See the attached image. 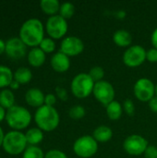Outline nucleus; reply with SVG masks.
I'll return each instance as SVG.
<instances>
[{"instance_id": "1", "label": "nucleus", "mask_w": 157, "mask_h": 158, "mask_svg": "<svg viewBox=\"0 0 157 158\" xmlns=\"http://www.w3.org/2000/svg\"><path fill=\"white\" fill-rule=\"evenodd\" d=\"M19 38L27 46L37 47L44 38L43 22L36 18L25 20L19 29Z\"/></svg>"}, {"instance_id": "2", "label": "nucleus", "mask_w": 157, "mask_h": 158, "mask_svg": "<svg viewBox=\"0 0 157 158\" xmlns=\"http://www.w3.org/2000/svg\"><path fill=\"white\" fill-rule=\"evenodd\" d=\"M34 120L38 128L42 131H52L58 127L60 116L58 111L54 106L43 105L35 111Z\"/></svg>"}, {"instance_id": "3", "label": "nucleus", "mask_w": 157, "mask_h": 158, "mask_svg": "<svg viewBox=\"0 0 157 158\" xmlns=\"http://www.w3.org/2000/svg\"><path fill=\"white\" fill-rule=\"evenodd\" d=\"M5 118L10 128L15 131H19L30 125L31 121V114L26 107L14 105L6 109Z\"/></svg>"}, {"instance_id": "4", "label": "nucleus", "mask_w": 157, "mask_h": 158, "mask_svg": "<svg viewBox=\"0 0 157 158\" xmlns=\"http://www.w3.org/2000/svg\"><path fill=\"white\" fill-rule=\"evenodd\" d=\"M94 84L95 82L88 73H79L71 81V93L75 97L79 99L87 98L88 96H90L91 94H93Z\"/></svg>"}, {"instance_id": "5", "label": "nucleus", "mask_w": 157, "mask_h": 158, "mask_svg": "<svg viewBox=\"0 0 157 158\" xmlns=\"http://www.w3.org/2000/svg\"><path fill=\"white\" fill-rule=\"evenodd\" d=\"M27 140L25 133L19 131H10L5 134L2 147L10 155H19L27 147Z\"/></svg>"}, {"instance_id": "6", "label": "nucleus", "mask_w": 157, "mask_h": 158, "mask_svg": "<svg viewBox=\"0 0 157 158\" xmlns=\"http://www.w3.org/2000/svg\"><path fill=\"white\" fill-rule=\"evenodd\" d=\"M73 151L80 158H90L97 153L98 143L93 136L83 135L74 142Z\"/></svg>"}, {"instance_id": "7", "label": "nucleus", "mask_w": 157, "mask_h": 158, "mask_svg": "<svg viewBox=\"0 0 157 158\" xmlns=\"http://www.w3.org/2000/svg\"><path fill=\"white\" fill-rule=\"evenodd\" d=\"M67 19L58 15L50 16L45 23V30L52 39H60L64 37L68 31Z\"/></svg>"}, {"instance_id": "8", "label": "nucleus", "mask_w": 157, "mask_h": 158, "mask_svg": "<svg viewBox=\"0 0 157 158\" xmlns=\"http://www.w3.org/2000/svg\"><path fill=\"white\" fill-rule=\"evenodd\" d=\"M133 93L142 102H149L155 96V84L148 78H140L134 84Z\"/></svg>"}, {"instance_id": "9", "label": "nucleus", "mask_w": 157, "mask_h": 158, "mask_svg": "<svg viewBox=\"0 0 157 158\" xmlns=\"http://www.w3.org/2000/svg\"><path fill=\"white\" fill-rule=\"evenodd\" d=\"M93 94L98 102L106 106L115 100L116 92L114 86L109 81L103 80L95 82Z\"/></svg>"}, {"instance_id": "10", "label": "nucleus", "mask_w": 157, "mask_h": 158, "mask_svg": "<svg viewBox=\"0 0 157 158\" xmlns=\"http://www.w3.org/2000/svg\"><path fill=\"white\" fill-rule=\"evenodd\" d=\"M123 62L130 68L141 66L146 60V50L139 44H133L126 49L123 54Z\"/></svg>"}, {"instance_id": "11", "label": "nucleus", "mask_w": 157, "mask_h": 158, "mask_svg": "<svg viewBox=\"0 0 157 158\" xmlns=\"http://www.w3.org/2000/svg\"><path fill=\"white\" fill-rule=\"evenodd\" d=\"M148 146V141L139 134L130 135L123 142L124 150L130 156H141L144 154Z\"/></svg>"}, {"instance_id": "12", "label": "nucleus", "mask_w": 157, "mask_h": 158, "mask_svg": "<svg viewBox=\"0 0 157 158\" xmlns=\"http://www.w3.org/2000/svg\"><path fill=\"white\" fill-rule=\"evenodd\" d=\"M84 50V43L82 40L77 36H67L60 44V49L62 53L68 56H76L81 54Z\"/></svg>"}, {"instance_id": "13", "label": "nucleus", "mask_w": 157, "mask_h": 158, "mask_svg": "<svg viewBox=\"0 0 157 158\" xmlns=\"http://www.w3.org/2000/svg\"><path fill=\"white\" fill-rule=\"evenodd\" d=\"M26 48L27 45L19 37H11L6 42V53L13 59L23 57L26 55Z\"/></svg>"}, {"instance_id": "14", "label": "nucleus", "mask_w": 157, "mask_h": 158, "mask_svg": "<svg viewBox=\"0 0 157 158\" xmlns=\"http://www.w3.org/2000/svg\"><path fill=\"white\" fill-rule=\"evenodd\" d=\"M50 64L52 69L56 72H65L70 68V59L69 56H68L61 51H58L52 56L50 59Z\"/></svg>"}, {"instance_id": "15", "label": "nucleus", "mask_w": 157, "mask_h": 158, "mask_svg": "<svg viewBox=\"0 0 157 158\" xmlns=\"http://www.w3.org/2000/svg\"><path fill=\"white\" fill-rule=\"evenodd\" d=\"M44 97L45 95L39 88L33 87L30 88L25 94V101L28 105L33 107H41L44 105Z\"/></svg>"}, {"instance_id": "16", "label": "nucleus", "mask_w": 157, "mask_h": 158, "mask_svg": "<svg viewBox=\"0 0 157 158\" xmlns=\"http://www.w3.org/2000/svg\"><path fill=\"white\" fill-rule=\"evenodd\" d=\"M114 43L119 47H130L132 44V35L131 33L124 29L118 30L113 34Z\"/></svg>"}, {"instance_id": "17", "label": "nucleus", "mask_w": 157, "mask_h": 158, "mask_svg": "<svg viewBox=\"0 0 157 158\" xmlns=\"http://www.w3.org/2000/svg\"><path fill=\"white\" fill-rule=\"evenodd\" d=\"M45 53L40 47H32L28 53V62L32 67H41L45 61Z\"/></svg>"}, {"instance_id": "18", "label": "nucleus", "mask_w": 157, "mask_h": 158, "mask_svg": "<svg viewBox=\"0 0 157 158\" xmlns=\"http://www.w3.org/2000/svg\"><path fill=\"white\" fill-rule=\"evenodd\" d=\"M93 137L97 143H107L113 137V131L108 126L100 125L93 131Z\"/></svg>"}, {"instance_id": "19", "label": "nucleus", "mask_w": 157, "mask_h": 158, "mask_svg": "<svg viewBox=\"0 0 157 158\" xmlns=\"http://www.w3.org/2000/svg\"><path fill=\"white\" fill-rule=\"evenodd\" d=\"M106 115L111 120H118L121 118L123 113V106L117 100H114L105 106Z\"/></svg>"}, {"instance_id": "20", "label": "nucleus", "mask_w": 157, "mask_h": 158, "mask_svg": "<svg viewBox=\"0 0 157 158\" xmlns=\"http://www.w3.org/2000/svg\"><path fill=\"white\" fill-rule=\"evenodd\" d=\"M25 137L27 140V143L30 145H37L40 143L43 139V131L38 127H33L29 129L25 132Z\"/></svg>"}, {"instance_id": "21", "label": "nucleus", "mask_w": 157, "mask_h": 158, "mask_svg": "<svg viewBox=\"0 0 157 158\" xmlns=\"http://www.w3.org/2000/svg\"><path fill=\"white\" fill-rule=\"evenodd\" d=\"M32 78L31 70L27 67L18 68L14 72V80L17 81L19 84H26L31 81Z\"/></svg>"}, {"instance_id": "22", "label": "nucleus", "mask_w": 157, "mask_h": 158, "mask_svg": "<svg viewBox=\"0 0 157 158\" xmlns=\"http://www.w3.org/2000/svg\"><path fill=\"white\" fill-rule=\"evenodd\" d=\"M61 4L58 0H42L40 2L41 9L48 15H56L59 12Z\"/></svg>"}, {"instance_id": "23", "label": "nucleus", "mask_w": 157, "mask_h": 158, "mask_svg": "<svg viewBox=\"0 0 157 158\" xmlns=\"http://www.w3.org/2000/svg\"><path fill=\"white\" fill-rule=\"evenodd\" d=\"M15 96L10 89H2L0 91V106H2L5 109H8L14 106Z\"/></svg>"}, {"instance_id": "24", "label": "nucleus", "mask_w": 157, "mask_h": 158, "mask_svg": "<svg viewBox=\"0 0 157 158\" xmlns=\"http://www.w3.org/2000/svg\"><path fill=\"white\" fill-rule=\"evenodd\" d=\"M14 80V73L12 70L4 65H0V88L9 86Z\"/></svg>"}, {"instance_id": "25", "label": "nucleus", "mask_w": 157, "mask_h": 158, "mask_svg": "<svg viewBox=\"0 0 157 158\" xmlns=\"http://www.w3.org/2000/svg\"><path fill=\"white\" fill-rule=\"evenodd\" d=\"M43 150L37 145H29L23 152L22 158H44Z\"/></svg>"}, {"instance_id": "26", "label": "nucleus", "mask_w": 157, "mask_h": 158, "mask_svg": "<svg viewBox=\"0 0 157 158\" xmlns=\"http://www.w3.org/2000/svg\"><path fill=\"white\" fill-rule=\"evenodd\" d=\"M75 13V6L71 2H64L60 6L59 15L64 19H70Z\"/></svg>"}, {"instance_id": "27", "label": "nucleus", "mask_w": 157, "mask_h": 158, "mask_svg": "<svg viewBox=\"0 0 157 158\" xmlns=\"http://www.w3.org/2000/svg\"><path fill=\"white\" fill-rule=\"evenodd\" d=\"M86 114V110L82 106L77 105V106H73L72 107H70V109L68 110V115L72 119L75 120H79L82 118H84Z\"/></svg>"}, {"instance_id": "28", "label": "nucleus", "mask_w": 157, "mask_h": 158, "mask_svg": "<svg viewBox=\"0 0 157 158\" xmlns=\"http://www.w3.org/2000/svg\"><path fill=\"white\" fill-rule=\"evenodd\" d=\"M39 47L46 54V53H52L56 49V43L54 39L51 37H44L43 41L41 42Z\"/></svg>"}, {"instance_id": "29", "label": "nucleus", "mask_w": 157, "mask_h": 158, "mask_svg": "<svg viewBox=\"0 0 157 158\" xmlns=\"http://www.w3.org/2000/svg\"><path fill=\"white\" fill-rule=\"evenodd\" d=\"M88 74L93 80L94 82H98L100 81H103V79L105 77V70L100 66H94L90 69Z\"/></svg>"}, {"instance_id": "30", "label": "nucleus", "mask_w": 157, "mask_h": 158, "mask_svg": "<svg viewBox=\"0 0 157 158\" xmlns=\"http://www.w3.org/2000/svg\"><path fill=\"white\" fill-rule=\"evenodd\" d=\"M123 110L129 116H133L135 113V106H134L133 101L130 99H126L123 102Z\"/></svg>"}, {"instance_id": "31", "label": "nucleus", "mask_w": 157, "mask_h": 158, "mask_svg": "<svg viewBox=\"0 0 157 158\" xmlns=\"http://www.w3.org/2000/svg\"><path fill=\"white\" fill-rule=\"evenodd\" d=\"M44 158H68V156L64 152L60 150L52 149L46 152V154L44 155Z\"/></svg>"}, {"instance_id": "32", "label": "nucleus", "mask_w": 157, "mask_h": 158, "mask_svg": "<svg viewBox=\"0 0 157 158\" xmlns=\"http://www.w3.org/2000/svg\"><path fill=\"white\" fill-rule=\"evenodd\" d=\"M56 95L62 101H67L68 98V94L67 90L62 86H56Z\"/></svg>"}, {"instance_id": "33", "label": "nucleus", "mask_w": 157, "mask_h": 158, "mask_svg": "<svg viewBox=\"0 0 157 158\" xmlns=\"http://www.w3.org/2000/svg\"><path fill=\"white\" fill-rule=\"evenodd\" d=\"M146 60H148L151 63H156L157 62V49L153 47L148 50H146Z\"/></svg>"}, {"instance_id": "34", "label": "nucleus", "mask_w": 157, "mask_h": 158, "mask_svg": "<svg viewBox=\"0 0 157 158\" xmlns=\"http://www.w3.org/2000/svg\"><path fill=\"white\" fill-rule=\"evenodd\" d=\"M143 155L145 158H157V146L149 145Z\"/></svg>"}, {"instance_id": "35", "label": "nucleus", "mask_w": 157, "mask_h": 158, "mask_svg": "<svg viewBox=\"0 0 157 158\" xmlns=\"http://www.w3.org/2000/svg\"><path fill=\"white\" fill-rule=\"evenodd\" d=\"M56 103V95L54 94H47L44 97V105L49 106H54Z\"/></svg>"}, {"instance_id": "36", "label": "nucleus", "mask_w": 157, "mask_h": 158, "mask_svg": "<svg viewBox=\"0 0 157 158\" xmlns=\"http://www.w3.org/2000/svg\"><path fill=\"white\" fill-rule=\"evenodd\" d=\"M148 103H149V107H150V109H151L154 113H157V96L153 97Z\"/></svg>"}, {"instance_id": "37", "label": "nucleus", "mask_w": 157, "mask_h": 158, "mask_svg": "<svg viewBox=\"0 0 157 158\" xmlns=\"http://www.w3.org/2000/svg\"><path fill=\"white\" fill-rule=\"evenodd\" d=\"M151 42H152L153 46L157 49V28H155V29L154 30V31L152 32V35H151Z\"/></svg>"}, {"instance_id": "38", "label": "nucleus", "mask_w": 157, "mask_h": 158, "mask_svg": "<svg viewBox=\"0 0 157 158\" xmlns=\"http://www.w3.org/2000/svg\"><path fill=\"white\" fill-rule=\"evenodd\" d=\"M126 16H127V13H126V11L123 10V9H120V10L117 11V13H116V17H117L118 19H125Z\"/></svg>"}, {"instance_id": "39", "label": "nucleus", "mask_w": 157, "mask_h": 158, "mask_svg": "<svg viewBox=\"0 0 157 158\" xmlns=\"http://www.w3.org/2000/svg\"><path fill=\"white\" fill-rule=\"evenodd\" d=\"M6 52V42L0 38V55Z\"/></svg>"}, {"instance_id": "40", "label": "nucleus", "mask_w": 157, "mask_h": 158, "mask_svg": "<svg viewBox=\"0 0 157 158\" xmlns=\"http://www.w3.org/2000/svg\"><path fill=\"white\" fill-rule=\"evenodd\" d=\"M10 88L12 89V90H16V89H18L19 88V83L17 81H15V80H13L12 81H11V83H10Z\"/></svg>"}, {"instance_id": "41", "label": "nucleus", "mask_w": 157, "mask_h": 158, "mask_svg": "<svg viewBox=\"0 0 157 158\" xmlns=\"http://www.w3.org/2000/svg\"><path fill=\"white\" fill-rule=\"evenodd\" d=\"M6 111H5V108L0 106V121H2L6 118Z\"/></svg>"}, {"instance_id": "42", "label": "nucleus", "mask_w": 157, "mask_h": 158, "mask_svg": "<svg viewBox=\"0 0 157 158\" xmlns=\"http://www.w3.org/2000/svg\"><path fill=\"white\" fill-rule=\"evenodd\" d=\"M4 137H5V134H4V131L2 130V128L0 127V146H2L3 144V141H4Z\"/></svg>"}, {"instance_id": "43", "label": "nucleus", "mask_w": 157, "mask_h": 158, "mask_svg": "<svg viewBox=\"0 0 157 158\" xmlns=\"http://www.w3.org/2000/svg\"><path fill=\"white\" fill-rule=\"evenodd\" d=\"M155 96H157V83L155 84Z\"/></svg>"}]
</instances>
